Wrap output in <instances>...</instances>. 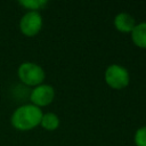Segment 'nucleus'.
Returning <instances> with one entry per match:
<instances>
[{"label": "nucleus", "instance_id": "f257e3e1", "mask_svg": "<svg viewBox=\"0 0 146 146\" xmlns=\"http://www.w3.org/2000/svg\"><path fill=\"white\" fill-rule=\"evenodd\" d=\"M43 113L41 108L33 104H24L18 106L10 116L11 125L19 131H29L38 127L41 122Z\"/></svg>", "mask_w": 146, "mask_h": 146}, {"label": "nucleus", "instance_id": "f03ea898", "mask_svg": "<svg viewBox=\"0 0 146 146\" xmlns=\"http://www.w3.org/2000/svg\"><path fill=\"white\" fill-rule=\"evenodd\" d=\"M17 75L21 82L29 87H36L42 84L46 78L43 68L32 62H24L17 68Z\"/></svg>", "mask_w": 146, "mask_h": 146}, {"label": "nucleus", "instance_id": "7ed1b4c3", "mask_svg": "<svg viewBox=\"0 0 146 146\" xmlns=\"http://www.w3.org/2000/svg\"><path fill=\"white\" fill-rule=\"evenodd\" d=\"M104 78L107 86L119 90L125 88L130 82V75L128 70L124 66H121L119 64L110 65L105 71Z\"/></svg>", "mask_w": 146, "mask_h": 146}, {"label": "nucleus", "instance_id": "20e7f679", "mask_svg": "<svg viewBox=\"0 0 146 146\" xmlns=\"http://www.w3.org/2000/svg\"><path fill=\"white\" fill-rule=\"evenodd\" d=\"M42 24V16L39 11H27L19 21V30L26 36H34L41 31Z\"/></svg>", "mask_w": 146, "mask_h": 146}, {"label": "nucleus", "instance_id": "39448f33", "mask_svg": "<svg viewBox=\"0 0 146 146\" xmlns=\"http://www.w3.org/2000/svg\"><path fill=\"white\" fill-rule=\"evenodd\" d=\"M55 98V89L50 84H39L34 87L30 94V100L31 104H33L36 107H43L48 106L49 104L52 103Z\"/></svg>", "mask_w": 146, "mask_h": 146}, {"label": "nucleus", "instance_id": "423d86ee", "mask_svg": "<svg viewBox=\"0 0 146 146\" xmlns=\"http://www.w3.org/2000/svg\"><path fill=\"white\" fill-rule=\"evenodd\" d=\"M114 26L122 33H131V31L136 26V21L130 14L120 13L114 18Z\"/></svg>", "mask_w": 146, "mask_h": 146}, {"label": "nucleus", "instance_id": "0eeeda50", "mask_svg": "<svg viewBox=\"0 0 146 146\" xmlns=\"http://www.w3.org/2000/svg\"><path fill=\"white\" fill-rule=\"evenodd\" d=\"M131 40L137 47L146 49V22L136 24L131 31Z\"/></svg>", "mask_w": 146, "mask_h": 146}, {"label": "nucleus", "instance_id": "6e6552de", "mask_svg": "<svg viewBox=\"0 0 146 146\" xmlns=\"http://www.w3.org/2000/svg\"><path fill=\"white\" fill-rule=\"evenodd\" d=\"M59 123H60V121H59L58 115L52 113V112H48V113L43 114L41 117V122H40L41 127L48 131L56 130L59 127Z\"/></svg>", "mask_w": 146, "mask_h": 146}, {"label": "nucleus", "instance_id": "1a4fd4ad", "mask_svg": "<svg viewBox=\"0 0 146 146\" xmlns=\"http://www.w3.org/2000/svg\"><path fill=\"white\" fill-rule=\"evenodd\" d=\"M24 8L29 9V11H39L40 9H43L47 5V0H22L18 2Z\"/></svg>", "mask_w": 146, "mask_h": 146}, {"label": "nucleus", "instance_id": "9d476101", "mask_svg": "<svg viewBox=\"0 0 146 146\" xmlns=\"http://www.w3.org/2000/svg\"><path fill=\"white\" fill-rule=\"evenodd\" d=\"M133 141L136 146H146V125L140 127L135 132Z\"/></svg>", "mask_w": 146, "mask_h": 146}]
</instances>
